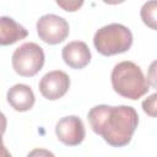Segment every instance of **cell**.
I'll use <instances>...</instances> for the list:
<instances>
[{
  "instance_id": "cell-1",
  "label": "cell",
  "mask_w": 157,
  "mask_h": 157,
  "mask_svg": "<svg viewBox=\"0 0 157 157\" xmlns=\"http://www.w3.org/2000/svg\"><path fill=\"white\" fill-rule=\"evenodd\" d=\"M87 118L92 130L113 147L126 146L139 124L137 112L130 105L99 104L88 112Z\"/></svg>"
},
{
  "instance_id": "cell-2",
  "label": "cell",
  "mask_w": 157,
  "mask_h": 157,
  "mask_svg": "<svg viewBox=\"0 0 157 157\" xmlns=\"http://www.w3.org/2000/svg\"><path fill=\"white\" fill-rule=\"evenodd\" d=\"M114 91L129 99H139L150 90V83L144 76L142 70L132 61L117 64L110 75Z\"/></svg>"
},
{
  "instance_id": "cell-3",
  "label": "cell",
  "mask_w": 157,
  "mask_h": 157,
  "mask_svg": "<svg viewBox=\"0 0 157 157\" xmlns=\"http://www.w3.org/2000/svg\"><path fill=\"white\" fill-rule=\"evenodd\" d=\"M93 44L97 52L104 56L120 54L130 49L132 44V34L124 25L110 23L96 32Z\"/></svg>"
},
{
  "instance_id": "cell-4",
  "label": "cell",
  "mask_w": 157,
  "mask_h": 157,
  "mask_svg": "<svg viewBox=\"0 0 157 157\" xmlns=\"http://www.w3.org/2000/svg\"><path fill=\"white\" fill-rule=\"evenodd\" d=\"M44 59V52L38 44L23 43L12 54V67L20 76L32 77L42 70Z\"/></svg>"
},
{
  "instance_id": "cell-5",
  "label": "cell",
  "mask_w": 157,
  "mask_h": 157,
  "mask_svg": "<svg viewBox=\"0 0 157 157\" xmlns=\"http://www.w3.org/2000/svg\"><path fill=\"white\" fill-rule=\"evenodd\" d=\"M69 31L67 21L54 13L44 15L37 21L38 37L47 44L54 45L64 42L69 36Z\"/></svg>"
},
{
  "instance_id": "cell-6",
  "label": "cell",
  "mask_w": 157,
  "mask_h": 157,
  "mask_svg": "<svg viewBox=\"0 0 157 157\" xmlns=\"http://www.w3.org/2000/svg\"><path fill=\"white\" fill-rule=\"evenodd\" d=\"M55 134L64 145L77 146L80 145L86 135L82 120L76 115H69L61 118L55 126Z\"/></svg>"
},
{
  "instance_id": "cell-7",
  "label": "cell",
  "mask_w": 157,
  "mask_h": 157,
  "mask_svg": "<svg viewBox=\"0 0 157 157\" xmlns=\"http://www.w3.org/2000/svg\"><path fill=\"white\" fill-rule=\"evenodd\" d=\"M70 87V77L61 70H54L45 74L39 81V91L42 96L49 101L61 98Z\"/></svg>"
},
{
  "instance_id": "cell-8",
  "label": "cell",
  "mask_w": 157,
  "mask_h": 157,
  "mask_svg": "<svg viewBox=\"0 0 157 157\" xmlns=\"http://www.w3.org/2000/svg\"><path fill=\"white\" fill-rule=\"evenodd\" d=\"M61 55L65 64L69 65L71 69H76V70L83 69L91 61L90 48L85 42H80V40L70 42L69 44H66L63 48Z\"/></svg>"
},
{
  "instance_id": "cell-9",
  "label": "cell",
  "mask_w": 157,
  "mask_h": 157,
  "mask_svg": "<svg viewBox=\"0 0 157 157\" xmlns=\"http://www.w3.org/2000/svg\"><path fill=\"white\" fill-rule=\"evenodd\" d=\"M7 102L17 112H27L29 110L36 101L34 93L28 85L17 83L12 86L7 91Z\"/></svg>"
},
{
  "instance_id": "cell-10",
  "label": "cell",
  "mask_w": 157,
  "mask_h": 157,
  "mask_svg": "<svg viewBox=\"0 0 157 157\" xmlns=\"http://www.w3.org/2000/svg\"><path fill=\"white\" fill-rule=\"evenodd\" d=\"M28 36V31L7 16H0V45H11Z\"/></svg>"
},
{
  "instance_id": "cell-11",
  "label": "cell",
  "mask_w": 157,
  "mask_h": 157,
  "mask_svg": "<svg viewBox=\"0 0 157 157\" xmlns=\"http://www.w3.org/2000/svg\"><path fill=\"white\" fill-rule=\"evenodd\" d=\"M141 18L150 28L156 29V0H150L141 7Z\"/></svg>"
},
{
  "instance_id": "cell-12",
  "label": "cell",
  "mask_w": 157,
  "mask_h": 157,
  "mask_svg": "<svg viewBox=\"0 0 157 157\" xmlns=\"http://www.w3.org/2000/svg\"><path fill=\"white\" fill-rule=\"evenodd\" d=\"M85 0H55L58 6L67 12H75L77 11L82 5Z\"/></svg>"
},
{
  "instance_id": "cell-13",
  "label": "cell",
  "mask_w": 157,
  "mask_h": 157,
  "mask_svg": "<svg viewBox=\"0 0 157 157\" xmlns=\"http://www.w3.org/2000/svg\"><path fill=\"white\" fill-rule=\"evenodd\" d=\"M156 97H157V94L153 93L151 97H148L147 99H145L144 103H142L144 110L148 115H151V117H155L156 115V112H155L156 110Z\"/></svg>"
},
{
  "instance_id": "cell-14",
  "label": "cell",
  "mask_w": 157,
  "mask_h": 157,
  "mask_svg": "<svg viewBox=\"0 0 157 157\" xmlns=\"http://www.w3.org/2000/svg\"><path fill=\"white\" fill-rule=\"evenodd\" d=\"M10 156H11V153H10V151L6 150V147L2 142V135L0 134V157H10Z\"/></svg>"
},
{
  "instance_id": "cell-15",
  "label": "cell",
  "mask_w": 157,
  "mask_h": 157,
  "mask_svg": "<svg viewBox=\"0 0 157 157\" xmlns=\"http://www.w3.org/2000/svg\"><path fill=\"white\" fill-rule=\"evenodd\" d=\"M6 125H7V120H6V117L4 115V113L0 112V134L2 135L6 130Z\"/></svg>"
},
{
  "instance_id": "cell-16",
  "label": "cell",
  "mask_w": 157,
  "mask_h": 157,
  "mask_svg": "<svg viewBox=\"0 0 157 157\" xmlns=\"http://www.w3.org/2000/svg\"><path fill=\"white\" fill-rule=\"evenodd\" d=\"M102 1L105 4H109V5H118V4L124 2L125 0H102Z\"/></svg>"
}]
</instances>
